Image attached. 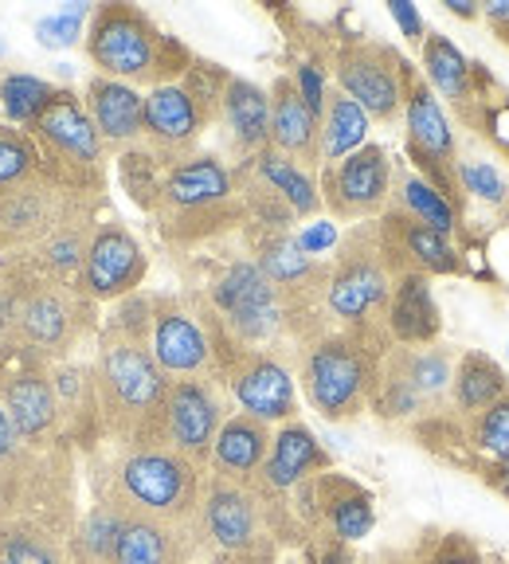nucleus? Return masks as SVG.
Instances as JSON below:
<instances>
[{
    "mask_svg": "<svg viewBox=\"0 0 509 564\" xmlns=\"http://www.w3.org/2000/svg\"><path fill=\"white\" fill-rule=\"evenodd\" d=\"M165 392L169 377L158 369L150 345L141 341V337L110 329L95 365L98 415L110 427V435H118L130 447L158 443Z\"/></svg>",
    "mask_w": 509,
    "mask_h": 564,
    "instance_id": "nucleus-1",
    "label": "nucleus"
},
{
    "mask_svg": "<svg viewBox=\"0 0 509 564\" xmlns=\"http://www.w3.org/2000/svg\"><path fill=\"white\" fill-rule=\"evenodd\" d=\"M87 52L106 79L150 90L181 83L193 67L188 47L176 44L133 4H102L90 12Z\"/></svg>",
    "mask_w": 509,
    "mask_h": 564,
    "instance_id": "nucleus-2",
    "label": "nucleus"
},
{
    "mask_svg": "<svg viewBox=\"0 0 509 564\" xmlns=\"http://www.w3.org/2000/svg\"><path fill=\"white\" fill-rule=\"evenodd\" d=\"M201 467L165 443H141L126 451L115 470V490H110V502H118L126 513L158 518L169 525L196 529V533H201Z\"/></svg>",
    "mask_w": 509,
    "mask_h": 564,
    "instance_id": "nucleus-3",
    "label": "nucleus"
},
{
    "mask_svg": "<svg viewBox=\"0 0 509 564\" xmlns=\"http://www.w3.org/2000/svg\"><path fill=\"white\" fill-rule=\"evenodd\" d=\"M388 349H369L365 334H322L310 341L302 357V384L306 397L325 420H353L365 412L377 384L380 357Z\"/></svg>",
    "mask_w": 509,
    "mask_h": 564,
    "instance_id": "nucleus-4",
    "label": "nucleus"
},
{
    "mask_svg": "<svg viewBox=\"0 0 509 564\" xmlns=\"http://www.w3.org/2000/svg\"><path fill=\"white\" fill-rule=\"evenodd\" d=\"M158 208L165 220L161 228L173 239H201L243 212L236 204L231 173L208 153H196L169 169L161 181Z\"/></svg>",
    "mask_w": 509,
    "mask_h": 564,
    "instance_id": "nucleus-5",
    "label": "nucleus"
},
{
    "mask_svg": "<svg viewBox=\"0 0 509 564\" xmlns=\"http://www.w3.org/2000/svg\"><path fill=\"white\" fill-rule=\"evenodd\" d=\"M388 294H392V271L380 256L377 228H357L337 247L329 282H325V310L353 334H365L377 317H385Z\"/></svg>",
    "mask_w": 509,
    "mask_h": 564,
    "instance_id": "nucleus-6",
    "label": "nucleus"
},
{
    "mask_svg": "<svg viewBox=\"0 0 509 564\" xmlns=\"http://www.w3.org/2000/svg\"><path fill=\"white\" fill-rule=\"evenodd\" d=\"M404 130H408V161L420 169V176L427 181L443 200L455 212L466 208V193H463V161L455 150V133L451 122L443 115L440 98L431 95L427 79L415 75L408 67V87H404Z\"/></svg>",
    "mask_w": 509,
    "mask_h": 564,
    "instance_id": "nucleus-7",
    "label": "nucleus"
},
{
    "mask_svg": "<svg viewBox=\"0 0 509 564\" xmlns=\"http://www.w3.org/2000/svg\"><path fill=\"white\" fill-rule=\"evenodd\" d=\"M334 79L337 90L349 95L372 122H396L404 110L408 63L388 44H372V40L345 44L334 59Z\"/></svg>",
    "mask_w": 509,
    "mask_h": 564,
    "instance_id": "nucleus-8",
    "label": "nucleus"
},
{
    "mask_svg": "<svg viewBox=\"0 0 509 564\" xmlns=\"http://www.w3.org/2000/svg\"><path fill=\"white\" fill-rule=\"evenodd\" d=\"M212 302L239 345H267L286 326L282 294L274 291V282L259 271L254 259H236L212 286Z\"/></svg>",
    "mask_w": 509,
    "mask_h": 564,
    "instance_id": "nucleus-9",
    "label": "nucleus"
},
{
    "mask_svg": "<svg viewBox=\"0 0 509 564\" xmlns=\"http://www.w3.org/2000/svg\"><path fill=\"white\" fill-rule=\"evenodd\" d=\"M267 510L271 498H263L254 486L208 475L201 498V538L228 556H251L267 541Z\"/></svg>",
    "mask_w": 509,
    "mask_h": 564,
    "instance_id": "nucleus-10",
    "label": "nucleus"
},
{
    "mask_svg": "<svg viewBox=\"0 0 509 564\" xmlns=\"http://www.w3.org/2000/svg\"><path fill=\"white\" fill-rule=\"evenodd\" d=\"M224 87L220 90L196 87L193 75H185L181 83L153 87L145 95V138L153 141V150L169 153V158H185L196 145V138H201L204 122L224 102Z\"/></svg>",
    "mask_w": 509,
    "mask_h": 564,
    "instance_id": "nucleus-11",
    "label": "nucleus"
},
{
    "mask_svg": "<svg viewBox=\"0 0 509 564\" xmlns=\"http://www.w3.org/2000/svg\"><path fill=\"white\" fill-rule=\"evenodd\" d=\"M224 427V408L220 397L212 392L208 380H169L165 408H161V432L158 443L173 447L176 455H185L196 467H208L212 443Z\"/></svg>",
    "mask_w": 509,
    "mask_h": 564,
    "instance_id": "nucleus-12",
    "label": "nucleus"
},
{
    "mask_svg": "<svg viewBox=\"0 0 509 564\" xmlns=\"http://www.w3.org/2000/svg\"><path fill=\"white\" fill-rule=\"evenodd\" d=\"M325 204L337 220H369L388 208L392 193V161L385 145H360L337 165H325L322 176Z\"/></svg>",
    "mask_w": 509,
    "mask_h": 564,
    "instance_id": "nucleus-13",
    "label": "nucleus"
},
{
    "mask_svg": "<svg viewBox=\"0 0 509 564\" xmlns=\"http://www.w3.org/2000/svg\"><path fill=\"white\" fill-rule=\"evenodd\" d=\"M380 256L388 271L396 274H463V256L447 236L427 228L423 220L408 216L404 208H388L385 220L377 224Z\"/></svg>",
    "mask_w": 509,
    "mask_h": 564,
    "instance_id": "nucleus-14",
    "label": "nucleus"
},
{
    "mask_svg": "<svg viewBox=\"0 0 509 564\" xmlns=\"http://www.w3.org/2000/svg\"><path fill=\"white\" fill-rule=\"evenodd\" d=\"M150 271V259L141 251V243L122 228V224H95L90 231L87 259H83V291L98 302L126 299L141 286Z\"/></svg>",
    "mask_w": 509,
    "mask_h": 564,
    "instance_id": "nucleus-15",
    "label": "nucleus"
},
{
    "mask_svg": "<svg viewBox=\"0 0 509 564\" xmlns=\"http://www.w3.org/2000/svg\"><path fill=\"white\" fill-rule=\"evenodd\" d=\"M228 384L236 404L243 415L259 423H290L299 412V392H294V377L282 361H274L271 352L247 349L239 352L228 369Z\"/></svg>",
    "mask_w": 509,
    "mask_h": 564,
    "instance_id": "nucleus-16",
    "label": "nucleus"
},
{
    "mask_svg": "<svg viewBox=\"0 0 509 564\" xmlns=\"http://www.w3.org/2000/svg\"><path fill=\"white\" fill-rule=\"evenodd\" d=\"M150 352L169 380H204L216 369V349H212L208 329L176 302H158V310H153Z\"/></svg>",
    "mask_w": 509,
    "mask_h": 564,
    "instance_id": "nucleus-17",
    "label": "nucleus"
},
{
    "mask_svg": "<svg viewBox=\"0 0 509 564\" xmlns=\"http://www.w3.org/2000/svg\"><path fill=\"white\" fill-rule=\"evenodd\" d=\"M75 220H87V216H75L67 193H59L52 181L28 176L24 185H12L9 193H0V236L9 243L40 247Z\"/></svg>",
    "mask_w": 509,
    "mask_h": 564,
    "instance_id": "nucleus-18",
    "label": "nucleus"
},
{
    "mask_svg": "<svg viewBox=\"0 0 509 564\" xmlns=\"http://www.w3.org/2000/svg\"><path fill=\"white\" fill-rule=\"evenodd\" d=\"M254 263L274 282V291L282 294L286 317H290V302H302V299H310V294H322L325 299L329 267L317 263L290 228L259 231V236H254Z\"/></svg>",
    "mask_w": 509,
    "mask_h": 564,
    "instance_id": "nucleus-19",
    "label": "nucleus"
},
{
    "mask_svg": "<svg viewBox=\"0 0 509 564\" xmlns=\"http://www.w3.org/2000/svg\"><path fill=\"white\" fill-rule=\"evenodd\" d=\"M32 133L44 141L55 158L67 161V165H75V169L102 165L106 141H102V133L95 130V122H90L87 106L71 95V90H55L47 110L40 115V122L32 126Z\"/></svg>",
    "mask_w": 509,
    "mask_h": 564,
    "instance_id": "nucleus-20",
    "label": "nucleus"
},
{
    "mask_svg": "<svg viewBox=\"0 0 509 564\" xmlns=\"http://www.w3.org/2000/svg\"><path fill=\"white\" fill-rule=\"evenodd\" d=\"M317 470H329V455L322 451V443L314 440V432H310L306 423L290 420L274 432L271 455H267L263 470H259V478L251 486L263 498H279V494L302 486Z\"/></svg>",
    "mask_w": 509,
    "mask_h": 564,
    "instance_id": "nucleus-21",
    "label": "nucleus"
},
{
    "mask_svg": "<svg viewBox=\"0 0 509 564\" xmlns=\"http://www.w3.org/2000/svg\"><path fill=\"white\" fill-rule=\"evenodd\" d=\"M271 150L294 165H322V118L302 102L294 79H274L271 87Z\"/></svg>",
    "mask_w": 509,
    "mask_h": 564,
    "instance_id": "nucleus-22",
    "label": "nucleus"
},
{
    "mask_svg": "<svg viewBox=\"0 0 509 564\" xmlns=\"http://www.w3.org/2000/svg\"><path fill=\"white\" fill-rule=\"evenodd\" d=\"M193 549H196V529H181L158 518L126 513L106 564H188Z\"/></svg>",
    "mask_w": 509,
    "mask_h": 564,
    "instance_id": "nucleus-23",
    "label": "nucleus"
},
{
    "mask_svg": "<svg viewBox=\"0 0 509 564\" xmlns=\"http://www.w3.org/2000/svg\"><path fill=\"white\" fill-rule=\"evenodd\" d=\"M271 440H274L271 423H259L243 412L228 415L216 443H212V458H208L212 475L239 486H251L259 478V470H263L267 455H271Z\"/></svg>",
    "mask_w": 509,
    "mask_h": 564,
    "instance_id": "nucleus-24",
    "label": "nucleus"
},
{
    "mask_svg": "<svg viewBox=\"0 0 509 564\" xmlns=\"http://www.w3.org/2000/svg\"><path fill=\"white\" fill-rule=\"evenodd\" d=\"M385 329L396 345H435L443 329L440 302L431 294L427 274H396L392 294H388Z\"/></svg>",
    "mask_w": 509,
    "mask_h": 564,
    "instance_id": "nucleus-25",
    "label": "nucleus"
},
{
    "mask_svg": "<svg viewBox=\"0 0 509 564\" xmlns=\"http://www.w3.org/2000/svg\"><path fill=\"white\" fill-rule=\"evenodd\" d=\"M314 506H317V518H322L325 533L334 541H342V545L369 538L372 525H377L372 494L345 475L322 470V475L314 478Z\"/></svg>",
    "mask_w": 509,
    "mask_h": 564,
    "instance_id": "nucleus-26",
    "label": "nucleus"
},
{
    "mask_svg": "<svg viewBox=\"0 0 509 564\" xmlns=\"http://www.w3.org/2000/svg\"><path fill=\"white\" fill-rule=\"evenodd\" d=\"M87 115L95 130L102 133L106 145H130V141L145 138V95L130 83L118 79H98L87 83Z\"/></svg>",
    "mask_w": 509,
    "mask_h": 564,
    "instance_id": "nucleus-27",
    "label": "nucleus"
},
{
    "mask_svg": "<svg viewBox=\"0 0 509 564\" xmlns=\"http://www.w3.org/2000/svg\"><path fill=\"white\" fill-rule=\"evenodd\" d=\"M4 412H9L20 443H47L63 420L55 380H47L44 372H24V377H17L4 388Z\"/></svg>",
    "mask_w": 509,
    "mask_h": 564,
    "instance_id": "nucleus-28",
    "label": "nucleus"
},
{
    "mask_svg": "<svg viewBox=\"0 0 509 564\" xmlns=\"http://www.w3.org/2000/svg\"><path fill=\"white\" fill-rule=\"evenodd\" d=\"M17 334L35 352H63L75 337V314L67 299L52 286L24 294V302L17 306Z\"/></svg>",
    "mask_w": 509,
    "mask_h": 564,
    "instance_id": "nucleus-29",
    "label": "nucleus"
},
{
    "mask_svg": "<svg viewBox=\"0 0 509 564\" xmlns=\"http://www.w3.org/2000/svg\"><path fill=\"white\" fill-rule=\"evenodd\" d=\"M423 79L427 87H435L451 106L455 115L463 118L475 102V59H466L455 47V40L443 32L423 35Z\"/></svg>",
    "mask_w": 509,
    "mask_h": 564,
    "instance_id": "nucleus-30",
    "label": "nucleus"
},
{
    "mask_svg": "<svg viewBox=\"0 0 509 564\" xmlns=\"http://www.w3.org/2000/svg\"><path fill=\"white\" fill-rule=\"evenodd\" d=\"M224 122L243 153H259L271 145V90L254 87L251 79H228L224 87Z\"/></svg>",
    "mask_w": 509,
    "mask_h": 564,
    "instance_id": "nucleus-31",
    "label": "nucleus"
},
{
    "mask_svg": "<svg viewBox=\"0 0 509 564\" xmlns=\"http://www.w3.org/2000/svg\"><path fill=\"white\" fill-rule=\"evenodd\" d=\"M501 397H509V377L494 357L470 349L455 361V372H451V404L463 420L486 412L490 404H498Z\"/></svg>",
    "mask_w": 509,
    "mask_h": 564,
    "instance_id": "nucleus-32",
    "label": "nucleus"
},
{
    "mask_svg": "<svg viewBox=\"0 0 509 564\" xmlns=\"http://www.w3.org/2000/svg\"><path fill=\"white\" fill-rule=\"evenodd\" d=\"M251 173H254V181H263V185L294 212V220H306V216H314V212L322 208V193H317L310 169L294 165L290 158L274 153L271 145L251 158Z\"/></svg>",
    "mask_w": 509,
    "mask_h": 564,
    "instance_id": "nucleus-33",
    "label": "nucleus"
},
{
    "mask_svg": "<svg viewBox=\"0 0 509 564\" xmlns=\"http://www.w3.org/2000/svg\"><path fill=\"white\" fill-rule=\"evenodd\" d=\"M369 122L372 118L353 102L342 90H329L325 95L322 110V165H337L349 153H357L360 145H369Z\"/></svg>",
    "mask_w": 509,
    "mask_h": 564,
    "instance_id": "nucleus-34",
    "label": "nucleus"
},
{
    "mask_svg": "<svg viewBox=\"0 0 509 564\" xmlns=\"http://www.w3.org/2000/svg\"><path fill=\"white\" fill-rule=\"evenodd\" d=\"M392 361L400 365L412 388L420 392L427 404H440L443 397H451V372H455V361H451V352L440 349V345H396Z\"/></svg>",
    "mask_w": 509,
    "mask_h": 564,
    "instance_id": "nucleus-35",
    "label": "nucleus"
},
{
    "mask_svg": "<svg viewBox=\"0 0 509 564\" xmlns=\"http://www.w3.org/2000/svg\"><path fill=\"white\" fill-rule=\"evenodd\" d=\"M463 122L483 133V138H490L509 158V90L494 79L483 63H475V102L463 115Z\"/></svg>",
    "mask_w": 509,
    "mask_h": 564,
    "instance_id": "nucleus-36",
    "label": "nucleus"
},
{
    "mask_svg": "<svg viewBox=\"0 0 509 564\" xmlns=\"http://www.w3.org/2000/svg\"><path fill=\"white\" fill-rule=\"evenodd\" d=\"M396 208H404L408 216L423 220L427 228H435L440 236H455L463 228V212H455L447 200H443L435 188L423 181L420 173H400L396 176Z\"/></svg>",
    "mask_w": 509,
    "mask_h": 564,
    "instance_id": "nucleus-37",
    "label": "nucleus"
},
{
    "mask_svg": "<svg viewBox=\"0 0 509 564\" xmlns=\"http://www.w3.org/2000/svg\"><path fill=\"white\" fill-rule=\"evenodd\" d=\"M463 440L466 447L483 455L478 463H509V397H501L486 412L463 420Z\"/></svg>",
    "mask_w": 509,
    "mask_h": 564,
    "instance_id": "nucleus-38",
    "label": "nucleus"
},
{
    "mask_svg": "<svg viewBox=\"0 0 509 564\" xmlns=\"http://www.w3.org/2000/svg\"><path fill=\"white\" fill-rule=\"evenodd\" d=\"M52 95H55L52 83L35 79V75H20V70L0 83V106H4V115L17 126H28V130L40 122V115L47 110Z\"/></svg>",
    "mask_w": 509,
    "mask_h": 564,
    "instance_id": "nucleus-39",
    "label": "nucleus"
},
{
    "mask_svg": "<svg viewBox=\"0 0 509 564\" xmlns=\"http://www.w3.org/2000/svg\"><path fill=\"white\" fill-rule=\"evenodd\" d=\"M90 231H95V228H90L87 220L67 224V228H59L52 239H44V243L35 247V256H40V263H44L47 271L59 274V279H67V274H83V259H87Z\"/></svg>",
    "mask_w": 509,
    "mask_h": 564,
    "instance_id": "nucleus-40",
    "label": "nucleus"
},
{
    "mask_svg": "<svg viewBox=\"0 0 509 564\" xmlns=\"http://www.w3.org/2000/svg\"><path fill=\"white\" fill-rule=\"evenodd\" d=\"M0 564H63V553L44 529L0 521Z\"/></svg>",
    "mask_w": 509,
    "mask_h": 564,
    "instance_id": "nucleus-41",
    "label": "nucleus"
},
{
    "mask_svg": "<svg viewBox=\"0 0 509 564\" xmlns=\"http://www.w3.org/2000/svg\"><path fill=\"white\" fill-rule=\"evenodd\" d=\"M122 518L126 510L118 502H98L95 510L87 513V521H83V533H79V549L83 556H87V564H106V556H110V549H115L118 541V529H122Z\"/></svg>",
    "mask_w": 509,
    "mask_h": 564,
    "instance_id": "nucleus-42",
    "label": "nucleus"
},
{
    "mask_svg": "<svg viewBox=\"0 0 509 564\" xmlns=\"http://www.w3.org/2000/svg\"><path fill=\"white\" fill-rule=\"evenodd\" d=\"M412 564H486L483 553H478V545L466 533H431L427 541L420 545V553H415Z\"/></svg>",
    "mask_w": 509,
    "mask_h": 564,
    "instance_id": "nucleus-43",
    "label": "nucleus"
},
{
    "mask_svg": "<svg viewBox=\"0 0 509 564\" xmlns=\"http://www.w3.org/2000/svg\"><path fill=\"white\" fill-rule=\"evenodd\" d=\"M35 169V150L28 145V138H20L17 130L0 126V188L24 185Z\"/></svg>",
    "mask_w": 509,
    "mask_h": 564,
    "instance_id": "nucleus-44",
    "label": "nucleus"
},
{
    "mask_svg": "<svg viewBox=\"0 0 509 564\" xmlns=\"http://www.w3.org/2000/svg\"><path fill=\"white\" fill-rule=\"evenodd\" d=\"M90 17L87 4H75V9H63L55 12V17H44L40 24H35V40L44 47H71L75 40H79L83 32V20Z\"/></svg>",
    "mask_w": 509,
    "mask_h": 564,
    "instance_id": "nucleus-45",
    "label": "nucleus"
},
{
    "mask_svg": "<svg viewBox=\"0 0 509 564\" xmlns=\"http://www.w3.org/2000/svg\"><path fill=\"white\" fill-rule=\"evenodd\" d=\"M458 176H463V193L483 196V200L498 204V208L509 200V185L501 181L498 173H494V165H483V161H463Z\"/></svg>",
    "mask_w": 509,
    "mask_h": 564,
    "instance_id": "nucleus-46",
    "label": "nucleus"
},
{
    "mask_svg": "<svg viewBox=\"0 0 509 564\" xmlns=\"http://www.w3.org/2000/svg\"><path fill=\"white\" fill-rule=\"evenodd\" d=\"M294 87H299V95H302V102L314 110L317 118H322V110H325V79H322V67L317 63H302L299 67V75H294Z\"/></svg>",
    "mask_w": 509,
    "mask_h": 564,
    "instance_id": "nucleus-47",
    "label": "nucleus"
},
{
    "mask_svg": "<svg viewBox=\"0 0 509 564\" xmlns=\"http://www.w3.org/2000/svg\"><path fill=\"white\" fill-rule=\"evenodd\" d=\"M388 12H392L396 24L404 28V35L412 40V44H423L427 28H423V17L415 12V4H408V0H392V4H388Z\"/></svg>",
    "mask_w": 509,
    "mask_h": 564,
    "instance_id": "nucleus-48",
    "label": "nucleus"
},
{
    "mask_svg": "<svg viewBox=\"0 0 509 564\" xmlns=\"http://www.w3.org/2000/svg\"><path fill=\"white\" fill-rule=\"evenodd\" d=\"M17 458H20V435L12 427L9 412H4V400H0V470L12 467Z\"/></svg>",
    "mask_w": 509,
    "mask_h": 564,
    "instance_id": "nucleus-49",
    "label": "nucleus"
},
{
    "mask_svg": "<svg viewBox=\"0 0 509 564\" xmlns=\"http://www.w3.org/2000/svg\"><path fill=\"white\" fill-rule=\"evenodd\" d=\"M299 243L306 247L310 256H322V251H329V247H337V228L334 224H314V228H306L299 236Z\"/></svg>",
    "mask_w": 509,
    "mask_h": 564,
    "instance_id": "nucleus-50",
    "label": "nucleus"
},
{
    "mask_svg": "<svg viewBox=\"0 0 509 564\" xmlns=\"http://www.w3.org/2000/svg\"><path fill=\"white\" fill-rule=\"evenodd\" d=\"M483 17H486V24H490V32L509 47V0H486Z\"/></svg>",
    "mask_w": 509,
    "mask_h": 564,
    "instance_id": "nucleus-51",
    "label": "nucleus"
},
{
    "mask_svg": "<svg viewBox=\"0 0 509 564\" xmlns=\"http://www.w3.org/2000/svg\"><path fill=\"white\" fill-rule=\"evenodd\" d=\"M478 478L509 502V463H475Z\"/></svg>",
    "mask_w": 509,
    "mask_h": 564,
    "instance_id": "nucleus-52",
    "label": "nucleus"
},
{
    "mask_svg": "<svg viewBox=\"0 0 509 564\" xmlns=\"http://www.w3.org/2000/svg\"><path fill=\"white\" fill-rule=\"evenodd\" d=\"M447 12H455V17H463V20H475L483 9H478L475 0H447Z\"/></svg>",
    "mask_w": 509,
    "mask_h": 564,
    "instance_id": "nucleus-53",
    "label": "nucleus"
},
{
    "mask_svg": "<svg viewBox=\"0 0 509 564\" xmlns=\"http://www.w3.org/2000/svg\"><path fill=\"white\" fill-rule=\"evenodd\" d=\"M17 306H20V302H12V299H4V294H0V329L17 322Z\"/></svg>",
    "mask_w": 509,
    "mask_h": 564,
    "instance_id": "nucleus-54",
    "label": "nucleus"
},
{
    "mask_svg": "<svg viewBox=\"0 0 509 564\" xmlns=\"http://www.w3.org/2000/svg\"><path fill=\"white\" fill-rule=\"evenodd\" d=\"M0 510H4V482H0Z\"/></svg>",
    "mask_w": 509,
    "mask_h": 564,
    "instance_id": "nucleus-55",
    "label": "nucleus"
}]
</instances>
